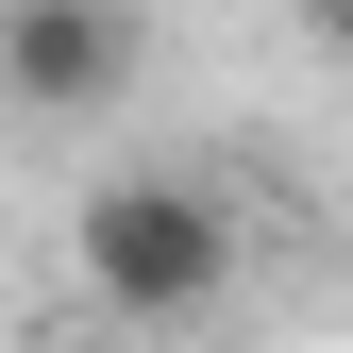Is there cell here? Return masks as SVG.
<instances>
[{
	"instance_id": "1",
	"label": "cell",
	"mask_w": 353,
	"mask_h": 353,
	"mask_svg": "<svg viewBox=\"0 0 353 353\" xmlns=\"http://www.w3.org/2000/svg\"><path fill=\"white\" fill-rule=\"evenodd\" d=\"M68 252H84V286H101L118 320H202V303L236 286V202L185 185V168H118V185H84Z\"/></svg>"
},
{
	"instance_id": "2",
	"label": "cell",
	"mask_w": 353,
	"mask_h": 353,
	"mask_svg": "<svg viewBox=\"0 0 353 353\" xmlns=\"http://www.w3.org/2000/svg\"><path fill=\"white\" fill-rule=\"evenodd\" d=\"M0 101L17 118L135 101V0H17V17H0Z\"/></svg>"
},
{
	"instance_id": "3",
	"label": "cell",
	"mask_w": 353,
	"mask_h": 353,
	"mask_svg": "<svg viewBox=\"0 0 353 353\" xmlns=\"http://www.w3.org/2000/svg\"><path fill=\"white\" fill-rule=\"evenodd\" d=\"M320 51H336V68H353V0H320Z\"/></svg>"
}]
</instances>
